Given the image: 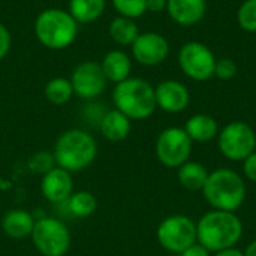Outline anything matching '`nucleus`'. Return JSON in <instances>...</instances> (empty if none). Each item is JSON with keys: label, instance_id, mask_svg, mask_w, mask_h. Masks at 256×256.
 <instances>
[{"label": "nucleus", "instance_id": "1", "mask_svg": "<svg viewBox=\"0 0 256 256\" xmlns=\"http://www.w3.org/2000/svg\"><path fill=\"white\" fill-rule=\"evenodd\" d=\"M243 236V224L232 212L212 210L196 224V242L210 254L234 248Z\"/></svg>", "mask_w": 256, "mask_h": 256}, {"label": "nucleus", "instance_id": "2", "mask_svg": "<svg viewBox=\"0 0 256 256\" xmlns=\"http://www.w3.org/2000/svg\"><path fill=\"white\" fill-rule=\"evenodd\" d=\"M52 154L56 165L72 174L88 168L94 162L98 144L88 132L69 129L57 138Z\"/></svg>", "mask_w": 256, "mask_h": 256}, {"label": "nucleus", "instance_id": "3", "mask_svg": "<svg viewBox=\"0 0 256 256\" xmlns=\"http://www.w3.org/2000/svg\"><path fill=\"white\" fill-rule=\"evenodd\" d=\"M202 195L214 210L236 213L246 200V183L234 170L218 168L208 174Z\"/></svg>", "mask_w": 256, "mask_h": 256}, {"label": "nucleus", "instance_id": "4", "mask_svg": "<svg viewBox=\"0 0 256 256\" xmlns=\"http://www.w3.org/2000/svg\"><path fill=\"white\" fill-rule=\"evenodd\" d=\"M112 100L116 110L130 120H146L158 108L154 87L142 78L129 76L128 80L116 84Z\"/></svg>", "mask_w": 256, "mask_h": 256}, {"label": "nucleus", "instance_id": "5", "mask_svg": "<svg viewBox=\"0 0 256 256\" xmlns=\"http://www.w3.org/2000/svg\"><path fill=\"white\" fill-rule=\"evenodd\" d=\"M78 22L69 10L50 8L42 10L34 21V34L38 40L50 50L68 48L76 38Z\"/></svg>", "mask_w": 256, "mask_h": 256}, {"label": "nucleus", "instance_id": "6", "mask_svg": "<svg viewBox=\"0 0 256 256\" xmlns=\"http://www.w3.org/2000/svg\"><path fill=\"white\" fill-rule=\"evenodd\" d=\"M30 238L34 249L42 256H64L72 243L70 231L66 224L57 218L48 216L36 219Z\"/></svg>", "mask_w": 256, "mask_h": 256}, {"label": "nucleus", "instance_id": "7", "mask_svg": "<svg viewBox=\"0 0 256 256\" xmlns=\"http://www.w3.org/2000/svg\"><path fill=\"white\" fill-rule=\"evenodd\" d=\"M159 244L172 254H182L196 243V224L183 214L165 218L156 231Z\"/></svg>", "mask_w": 256, "mask_h": 256}, {"label": "nucleus", "instance_id": "8", "mask_svg": "<svg viewBox=\"0 0 256 256\" xmlns=\"http://www.w3.org/2000/svg\"><path fill=\"white\" fill-rule=\"evenodd\" d=\"M220 153L231 160H244L256 148V134L244 122L228 123L218 135Z\"/></svg>", "mask_w": 256, "mask_h": 256}, {"label": "nucleus", "instance_id": "9", "mask_svg": "<svg viewBox=\"0 0 256 256\" xmlns=\"http://www.w3.org/2000/svg\"><path fill=\"white\" fill-rule=\"evenodd\" d=\"M192 142L183 128H168L162 130L156 140V156L166 168H178L189 160Z\"/></svg>", "mask_w": 256, "mask_h": 256}, {"label": "nucleus", "instance_id": "10", "mask_svg": "<svg viewBox=\"0 0 256 256\" xmlns=\"http://www.w3.org/2000/svg\"><path fill=\"white\" fill-rule=\"evenodd\" d=\"M178 64L186 76L194 81H207L214 75V52L202 42L184 44L178 52Z\"/></svg>", "mask_w": 256, "mask_h": 256}, {"label": "nucleus", "instance_id": "11", "mask_svg": "<svg viewBox=\"0 0 256 256\" xmlns=\"http://www.w3.org/2000/svg\"><path fill=\"white\" fill-rule=\"evenodd\" d=\"M106 81L108 80L102 70L100 63L96 62L80 63L70 75L74 94L86 100H92L100 96L106 88Z\"/></svg>", "mask_w": 256, "mask_h": 256}, {"label": "nucleus", "instance_id": "12", "mask_svg": "<svg viewBox=\"0 0 256 256\" xmlns=\"http://www.w3.org/2000/svg\"><path fill=\"white\" fill-rule=\"evenodd\" d=\"M132 54L138 63L144 66H156L165 62L168 57L170 44L162 34L156 32L140 33L132 44Z\"/></svg>", "mask_w": 256, "mask_h": 256}, {"label": "nucleus", "instance_id": "13", "mask_svg": "<svg viewBox=\"0 0 256 256\" xmlns=\"http://www.w3.org/2000/svg\"><path fill=\"white\" fill-rule=\"evenodd\" d=\"M42 196L51 204H63L74 194L72 174L60 166H54L42 176L40 180Z\"/></svg>", "mask_w": 256, "mask_h": 256}, {"label": "nucleus", "instance_id": "14", "mask_svg": "<svg viewBox=\"0 0 256 256\" xmlns=\"http://www.w3.org/2000/svg\"><path fill=\"white\" fill-rule=\"evenodd\" d=\"M154 96H156V105L170 114H177L184 111L190 100V94L186 86L174 80H166L159 82L158 87L154 88Z\"/></svg>", "mask_w": 256, "mask_h": 256}, {"label": "nucleus", "instance_id": "15", "mask_svg": "<svg viewBox=\"0 0 256 256\" xmlns=\"http://www.w3.org/2000/svg\"><path fill=\"white\" fill-rule=\"evenodd\" d=\"M206 0H166L170 16L180 26L198 24L206 15Z\"/></svg>", "mask_w": 256, "mask_h": 256}, {"label": "nucleus", "instance_id": "16", "mask_svg": "<svg viewBox=\"0 0 256 256\" xmlns=\"http://www.w3.org/2000/svg\"><path fill=\"white\" fill-rule=\"evenodd\" d=\"M34 224H36V219L30 212L15 208V210H9L3 216L2 230L9 238L22 240L32 236Z\"/></svg>", "mask_w": 256, "mask_h": 256}, {"label": "nucleus", "instance_id": "17", "mask_svg": "<svg viewBox=\"0 0 256 256\" xmlns=\"http://www.w3.org/2000/svg\"><path fill=\"white\" fill-rule=\"evenodd\" d=\"M130 118L126 117L118 110H111L105 112L99 122L100 134L105 140L112 142H120L126 140L130 134Z\"/></svg>", "mask_w": 256, "mask_h": 256}, {"label": "nucleus", "instance_id": "18", "mask_svg": "<svg viewBox=\"0 0 256 256\" xmlns=\"http://www.w3.org/2000/svg\"><path fill=\"white\" fill-rule=\"evenodd\" d=\"M100 66H102V70H104L106 80L118 84L129 78V74L132 69V62L126 52H123L120 50H114V51H110L108 54H105Z\"/></svg>", "mask_w": 256, "mask_h": 256}, {"label": "nucleus", "instance_id": "19", "mask_svg": "<svg viewBox=\"0 0 256 256\" xmlns=\"http://www.w3.org/2000/svg\"><path fill=\"white\" fill-rule=\"evenodd\" d=\"M189 138L196 142H207L212 141L219 135V126L218 122L208 116V114H195L192 116L188 122L186 126L183 128Z\"/></svg>", "mask_w": 256, "mask_h": 256}, {"label": "nucleus", "instance_id": "20", "mask_svg": "<svg viewBox=\"0 0 256 256\" xmlns=\"http://www.w3.org/2000/svg\"><path fill=\"white\" fill-rule=\"evenodd\" d=\"M208 174L210 172L207 171V168L202 164L188 160L182 166H178L177 178H178L180 184L189 190H202V188L208 178Z\"/></svg>", "mask_w": 256, "mask_h": 256}, {"label": "nucleus", "instance_id": "21", "mask_svg": "<svg viewBox=\"0 0 256 256\" xmlns=\"http://www.w3.org/2000/svg\"><path fill=\"white\" fill-rule=\"evenodd\" d=\"M105 10V0H70L69 14L76 22H93Z\"/></svg>", "mask_w": 256, "mask_h": 256}, {"label": "nucleus", "instance_id": "22", "mask_svg": "<svg viewBox=\"0 0 256 256\" xmlns=\"http://www.w3.org/2000/svg\"><path fill=\"white\" fill-rule=\"evenodd\" d=\"M110 36L118 45H132L140 34L138 26L132 18L117 16L110 24Z\"/></svg>", "mask_w": 256, "mask_h": 256}, {"label": "nucleus", "instance_id": "23", "mask_svg": "<svg viewBox=\"0 0 256 256\" xmlns=\"http://www.w3.org/2000/svg\"><path fill=\"white\" fill-rule=\"evenodd\" d=\"M66 204H68V208H69L70 214L78 218V219L90 218L98 208V200L88 190L74 192L69 196V200L66 201Z\"/></svg>", "mask_w": 256, "mask_h": 256}, {"label": "nucleus", "instance_id": "24", "mask_svg": "<svg viewBox=\"0 0 256 256\" xmlns=\"http://www.w3.org/2000/svg\"><path fill=\"white\" fill-rule=\"evenodd\" d=\"M44 94L45 98L54 104V105H64L70 100V98L74 96V88H72V82L68 78H52L46 82L45 88H44Z\"/></svg>", "mask_w": 256, "mask_h": 256}, {"label": "nucleus", "instance_id": "25", "mask_svg": "<svg viewBox=\"0 0 256 256\" xmlns=\"http://www.w3.org/2000/svg\"><path fill=\"white\" fill-rule=\"evenodd\" d=\"M112 6L126 18H138L147 12V0H112Z\"/></svg>", "mask_w": 256, "mask_h": 256}, {"label": "nucleus", "instance_id": "26", "mask_svg": "<svg viewBox=\"0 0 256 256\" xmlns=\"http://www.w3.org/2000/svg\"><path fill=\"white\" fill-rule=\"evenodd\" d=\"M237 21L246 32L256 33V0H244L237 12Z\"/></svg>", "mask_w": 256, "mask_h": 256}, {"label": "nucleus", "instance_id": "27", "mask_svg": "<svg viewBox=\"0 0 256 256\" xmlns=\"http://www.w3.org/2000/svg\"><path fill=\"white\" fill-rule=\"evenodd\" d=\"M28 166L32 171L34 172H39V174H45L48 172L50 170H52L56 165V160H54V154L52 153H46V152H39L36 153L30 160H28Z\"/></svg>", "mask_w": 256, "mask_h": 256}, {"label": "nucleus", "instance_id": "28", "mask_svg": "<svg viewBox=\"0 0 256 256\" xmlns=\"http://www.w3.org/2000/svg\"><path fill=\"white\" fill-rule=\"evenodd\" d=\"M237 74V64L231 58H220L216 60V68H214V75L219 80H231Z\"/></svg>", "mask_w": 256, "mask_h": 256}, {"label": "nucleus", "instance_id": "29", "mask_svg": "<svg viewBox=\"0 0 256 256\" xmlns=\"http://www.w3.org/2000/svg\"><path fill=\"white\" fill-rule=\"evenodd\" d=\"M12 45V38L9 30L6 28V26H3L0 22V60L6 57V54L9 52Z\"/></svg>", "mask_w": 256, "mask_h": 256}, {"label": "nucleus", "instance_id": "30", "mask_svg": "<svg viewBox=\"0 0 256 256\" xmlns=\"http://www.w3.org/2000/svg\"><path fill=\"white\" fill-rule=\"evenodd\" d=\"M243 171L244 176L250 180V182H256V152L252 154H249L244 160H243Z\"/></svg>", "mask_w": 256, "mask_h": 256}, {"label": "nucleus", "instance_id": "31", "mask_svg": "<svg viewBox=\"0 0 256 256\" xmlns=\"http://www.w3.org/2000/svg\"><path fill=\"white\" fill-rule=\"evenodd\" d=\"M180 256H210V252L200 243H195L190 248H188L186 250H183Z\"/></svg>", "mask_w": 256, "mask_h": 256}, {"label": "nucleus", "instance_id": "32", "mask_svg": "<svg viewBox=\"0 0 256 256\" xmlns=\"http://www.w3.org/2000/svg\"><path fill=\"white\" fill-rule=\"evenodd\" d=\"M166 9V0H147V10L160 12Z\"/></svg>", "mask_w": 256, "mask_h": 256}, {"label": "nucleus", "instance_id": "33", "mask_svg": "<svg viewBox=\"0 0 256 256\" xmlns=\"http://www.w3.org/2000/svg\"><path fill=\"white\" fill-rule=\"evenodd\" d=\"M214 256H244V252H242L240 249H237L234 246V248H228V249H224V250L216 252Z\"/></svg>", "mask_w": 256, "mask_h": 256}, {"label": "nucleus", "instance_id": "34", "mask_svg": "<svg viewBox=\"0 0 256 256\" xmlns=\"http://www.w3.org/2000/svg\"><path fill=\"white\" fill-rule=\"evenodd\" d=\"M244 256H256V240H254V242L246 248Z\"/></svg>", "mask_w": 256, "mask_h": 256}]
</instances>
